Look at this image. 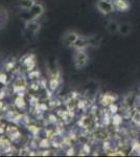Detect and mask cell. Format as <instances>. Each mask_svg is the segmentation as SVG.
<instances>
[{
	"label": "cell",
	"mask_w": 140,
	"mask_h": 157,
	"mask_svg": "<svg viewBox=\"0 0 140 157\" xmlns=\"http://www.w3.org/2000/svg\"><path fill=\"white\" fill-rule=\"evenodd\" d=\"M87 55L83 52H78L74 55V63H75V66L78 68H82L87 64Z\"/></svg>",
	"instance_id": "cell-1"
},
{
	"label": "cell",
	"mask_w": 140,
	"mask_h": 157,
	"mask_svg": "<svg viewBox=\"0 0 140 157\" xmlns=\"http://www.w3.org/2000/svg\"><path fill=\"white\" fill-rule=\"evenodd\" d=\"M78 39V36L75 33H68V34H66L65 36L63 37V42H64V44L66 46H69V45L75 44Z\"/></svg>",
	"instance_id": "cell-2"
},
{
	"label": "cell",
	"mask_w": 140,
	"mask_h": 157,
	"mask_svg": "<svg viewBox=\"0 0 140 157\" xmlns=\"http://www.w3.org/2000/svg\"><path fill=\"white\" fill-rule=\"evenodd\" d=\"M97 7H98L99 11H100L101 13H105V14L112 12V10H113V6H112L111 2H109V0L108 1H105V0H100V1H98Z\"/></svg>",
	"instance_id": "cell-3"
},
{
	"label": "cell",
	"mask_w": 140,
	"mask_h": 157,
	"mask_svg": "<svg viewBox=\"0 0 140 157\" xmlns=\"http://www.w3.org/2000/svg\"><path fill=\"white\" fill-rule=\"evenodd\" d=\"M18 4H19L20 7H22L24 10H30L35 6V1L34 0H20L18 2Z\"/></svg>",
	"instance_id": "cell-4"
},
{
	"label": "cell",
	"mask_w": 140,
	"mask_h": 157,
	"mask_svg": "<svg viewBox=\"0 0 140 157\" xmlns=\"http://www.w3.org/2000/svg\"><path fill=\"white\" fill-rule=\"evenodd\" d=\"M108 30L110 33H116L117 30H119V25L116 23L115 21H111L108 24Z\"/></svg>",
	"instance_id": "cell-5"
},
{
	"label": "cell",
	"mask_w": 140,
	"mask_h": 157,
	"mask_svg": "<svg viewBox=\"0 0 140 157\" xmlns=\"http://www.w3.org/2000/svg\"><path fill=\"white\" fill-rule=\"evenodd\" d=\"M130 30H131V26L127 23H124L121 25V26H119V32H120L123 35H128L130 33Z\"/></svg>",
	"instance_id": "cell-6"
},
{
	"label": "cell",
	"mask_w": 140,
	"mask_h": 157,
	"mask_svg": "<svg viewBox=\"0 0 140 157\" xmlns=\"http://www.w3.org/2000/svg\"><path fill=\"white\" fill-rule=\"evenodd\" d=\"M116 4H117V6H118V9H124V7H127V6L124 4V2L123 1H118V2H116Z\"/></svg>",
	"instance_id": "cell-7"
},
{
	"label": "cell",
	"mask_w": 140,
	"mask_h": 157,
	"mask_svg": "<svg viewBox=\"0 0 140 157\" xmlns=\"http://www.w3.org/2000/svg\"><path fill=\"white\" fill-rule=\"evenodd\" d=\"M109 1H114V0H109Z\"/></svg>",
	"instance_id": "cell-8"
}]
</instances>
